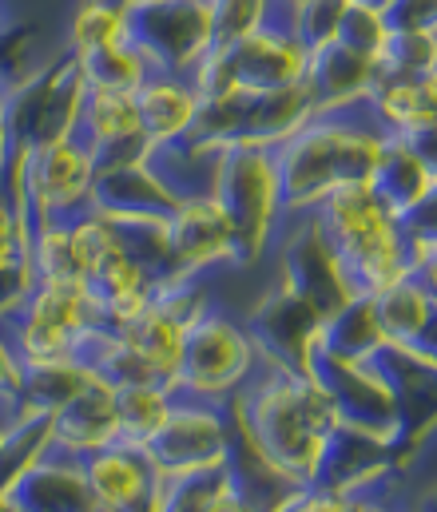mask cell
<instances>
[{
    "label": "cell",
    "instance_id": "33",
    "mask_svg": "<svg viewBox=\"0 0 437 512\" xmlns=\"http://www.w3.org/2000/svg\"><path fill=\"white\" fill-rule=\"evenodd\" d=\"M398 135L414 147V155L426 163V171L434 175V183H437V120L418 124V128H410V131H398Z\"/></svg>",
    "mask_w": 437,
    "mask_h": 512
},
{
    "label": "cell",
    "instance_id": "31",
    "mask_svg": "<svg viewBox=\"0 0 437 512\" xmlns=\"http://www.w3.org/2000/svg\"><path fill=\"white\" fill-rule=\"evenodd\" d=\"M279 16L275 0H219L215 4V20H219V40H235L267 20Z\"/></svg>",
    "mask_w": 437,
    "mask_h": 512
},
{
    "label": "cell",
    "instance_id": "8",
    "mask_svg": "<svg viewBox=\"0 0 437 512\" xmlns=\"http://www.w3.org/2000/svg\"><path fill=\"white\" fill-rule=\"evenodd\" d=\"M128 36L144 48L155 72L191 76L195 64L219 44V20L211 0H136L128 12Z\"/></svg>",
    "mask_w": 437,
    "mask_h": 512
},
{
    "label": "cell",
    "instance_id": "34",
    "mask_svg": "<svg viewBox=\"0 0 437 512\" xmlns=\"http://www.w3.org/2000/svg\"><path fill=\"white\" fill-rule=\"evenodd\" d=\"M410 354H418L422 362H430L437 370V310H434V318L426 322V330H422V338L410 346Z\"/></svg>",
    "mask_w": 437,
    "mask_h": 512
},
{
    "label": "cell",
    "instance_id": "1",
    "mask_svg": "<svg viewBox=\"0 0 437 512\" xmlns=\"http://www.w3.org/2000/svg\"><path fill=\"white\" fill-rule=\"evenodd\" d=\"M227 405L235 429L263 453V461L287 485H310L318 477L322 453L334 429L342 425L334 401L310 374L267 358Z\"/></svg>",
    "mask_w": 437,
    "mask_h": 512
},
{
    "label": "cell",
    "instance_id": "43",
    "mask_svg": "<svg viewBox=\"0 0 437 512\" xmlns=\"http://www.w3.org/2000/svg\"><path fill=\"white\" fill-rule=\"evenodd\" d=\"M211 4H219V0H211Z\"/></svg>",
    "mask_w": 437,
    "mask_h": 512
},
{
    "label": "cell",
    "instance_id": "2",
    "mask_svg": "<svg viewBox=\"0 0 437 512\" xmlns=\"http://www.w3.org/2000/svg\"><path fill=\"white\" fill-rule=\"evenodd\" d=\"M386 135L390 131L362 104V108H342V112H318L291 139H283L275 147V159H279L287 215L314 211L334 187L350 179H370Z\"/></svg>",
    "mask_w": 437,
    "mask_h": 512
},
{
    "label": "cell",
    "instance_id": "17",
    "mask_svg": "<svg viewBox=\"0 0 437 512\" xmlns=\"http://www.w3.org/2000/svg\"><path fill=\"white\" fill-rule=\"evenodd\" d=\"M92 203L116 223H159L179 207V195L151 171L147 159H132L96 171Z\"/></svg>",
    "mask_w": 437,
    "mask_h": 512
},
{
    "label": "cell",
    "instance_id": "37",
    "mask_svg": "<svg viewBox=\"0 0 437 512\" xmlns=\"http://www.w3.org/2000/svg\"><path fill=\"white\" fill-rule=\"evenodd\" d=\"M8 445H12V425L0 417V461L8 457Z\"/></svg>",
    "mask_w": 437,
    "mask_h": 512
},
{
    "label": "cell",
    "instance_id": "23",
    "mask_svg": "<svg viewBox=\"0 0 437 512\" xmlns=\"http://www.w3.org/2000/svg\"><path fill=\"white\" fill-rule=\"evenodd\" d=\"M92 366L84 358H52V362H24L20 382V409L28 421L52 417L60 405H68L84 385L92 382Z\"/></svg>",
    "mask_w": 437,
    "mask_h": 512
},
{
    "label": "cell",
    "instance_id": "28",
    "mask_svg": "<svg viewBox=\"0 0 437 512\" xmlns=\"http://www.w3.org/2000/svg\"><path fill=\"white\" fill-rule=\"evenodd\" d=\"M116 40H128V12L96 4V0H80L72 28H68V52H92Z\"/></svg>",
    "mask_w": 437,
    "mask_h": 512
},
{
    "label": "cell",
    "instance_id": "40",
    "mask_svg": "<svg viewBox=\"0 0 437 512\" xmlns=\"http://www.w3.org/2000/svg\"><path fill=\"white\" fill-rule=\"evenodd\" d=\"M96 4H108V8H120V12H132L136 0H96Z\"/></svg>",
    "mask_w": 437,
    "mask_h": 512
},
{
    "label": "cell",
    "instance_id": "15",
    "mask_svg": "<svg viewBox=\"0 0 437 512\" xmlns=\"http://www.w3.org/2000/svg\"><path fill=\"white\" fill-rule=\"evenodd\" d=\"M76 135L92 147L100 167L147 159L144 116H140V96L136 92L88 84V100H84V116H80Z\"/></svg>",
    "mask_w": 437,
    "mask_h": 512
},
{
    "label": "cell",
    "instance_id": "21",
    "mask_svg": "<svg viewBox=\"0 0 437 512\" xmlns=\"http://www.w3.org/2000/svg\"><path fill=\"white\" fill-rule=\"evenodd\" d=\"M247 485L231 461L191 469L179 477H159L155 509H247Z\"/></svg>",
    "mask_w": 437,
    "mask_h": 512
},
{
    "label": "cell",
    "instance_id": "6",
    "mask_svg": "<svg viewBox=\"0 0 437 512\" xmlns=\"http://www.w3.org/2000/svg\"><path fill=\"white\" fill-rule=\"evenodd\" d=\"M259 362H263V354H259L247 322H235V318H227V314L207 306L187 326L183 366H179V393L231 401L243 385L251 382Z\"/></svg>",
    "mask_w": 437,
    "mask_h": 512
},
{
    "label": "cell",
    "instance_id": "27",
    "mask_svg": "<svg viewBox=\"0 0 437 512\" xmlns=\"http://www.w3.org/2000/svg\"><path fill=\"white\" fill-rule=\"evenodd\" d=\"M437 68V32L390 28L386 48L378 52V72L386 76H426Z\"/></svg>",
    "mask_w": 437,
    "mask_h": 512
},
{
    "label": "cell",
    "instance_id": "3",
    "mask_svg": "<svg viewBox=\"0 0 437 512\" xmlns=\"http://www.w3.org/2000/svg\"><path fill=\"white\" fill-rule=\"evenodd\" d=\"M342 262L354 294H378L390 282L414 274V247L406 219L394 215L370 179H350L334 187L314 211H310Z\"/></svg>",
    "mask_w": 437,
    "mask_h": 512
},
{
    "label": "cell",
    "instance_id": "42",
    "mask_svg": "<svg viewBox=\"0 0 437 512\" xmlns=\"http://www.w3.org/2000/svg\"><path fill=\"white\" fill-rule=\"evenodd\" d=\"M426 505H430V509H437V489L430 493V497H426Z\"/></svg>",
    "mask_w": 437,
    "mask_h": 512
},
{
    "label": "cell",
    "instance_id": "26",
    "mask_svg": "<svg viewBox=\"0 0 437 512\" xmlns=\"http://www.w3.org/2000/svg\"><path fill=\"white\" fill-rule=\"evenodd\" d=\"M175 393L179 389H167V385H128V389H120V437L147 445V437L171 413Z\"/></svg>",
    "mask_w": 437,
    "mask_h": 512
},
{
    "label": "cell",
    "instance_id": "39",
    "mask_svg": "<svg viewBox=\"0 0 437 512\" xmlns=\"http://www.w3.org/2000/svg\"><path fill=\"white\" fill-rule=\"evenodd\" d=\"M354 4H366V8H378V12H390L394 0H354Z\"/></svg>",
    "mask_w": 437,
    "mask_h": 512
},
{
    "label": "cell",
    "instance_id": "16",
    "mask_svg": "<svg viewBox=\"0 0 437 512\" xmlns=\"http://www.w3.org/2000/svg\"><path fill=\"white\" fill-rule=\"evenodd\" d=\"M84 477L92 489L96 509H155L159 493V469L136 441H112L84 457Z\"/></svg>",
    "mask_w": 437,
    "mask_h": 512
},
{
    "label": "cell",
    "instance_id": "30",
    "mask_svg": "<svg viewBox=\"0 0 437 512\" xmlns=\"http://www.w3.org/2000/svg\"><path fill=\"white\" fill-rule=\"evenodd\" d=\"M346 4L350 0H310V4L294 8L291 16H279V20L291 24L306 48H318V44H326V40L338 36V20H342Z\"/></svg>",
    "mask_w": 437,
    "mask_h": 512
},
{
    "label": "cell",
    "instance_id": "10",
    "mask_svg": "<svg viewBox=\"0 0 437 512\" xmlns=\"http://www.w3.org/2000/svg\"><path fill=\"white\" fill-rule=\"evenodd\" d=\"M96 155L80 135L52 139L28 151L24 167V191H28V215L32 231L56 219H72L84 207H92L96 195Z\"/></svg>",
    "mask_w": 437,
    "mask_h": 512
},
{
    "label": "cell",
    "instance_id": "36",
    "mask_svg": "<svg viewBox=\"0 0 437 512\" xmlns=\"http://www.w3.org/2000/svg\"><path fill=\"white\" fill-rule=\"evenodd\" d=\"M12 92H16V80L0 72V124H8V112H12Z\"/></svg>",
    "mask_w": 437,
    "mask_h": 512
},
{
    "label": "cell",
    "instance_id": "13",
    "mask_svg": "<svg viewBox=\"0 0 437 512\" xmlns=\"http://www.w3.org/2000/svg\"><path fill=\"white\" fill-rule=\"evenodd\" d=\"M322 314L287 286L271 290L251 314H247V330L259 346V354L267 362H279V366H291L306 374V362L318 346V334H322Z\"/></svg>",
    "mask_w": 437,
    "mask_h": 512
},
{
    "label": "cell",
    "instance_id": "35",
    "mask_svg": "<svg viewBox=\"0 0 437 512\" xmlns=\"http://www.w3.org/2000/svg\"><path fill=\"white\" fill-rule=\"evenodd\" d=\"M414 274L426 282V290L434 294V302H437V251H430L426 258H418V266H414Z\"/></svg>",
    "mask_w": 437,
    "mask_h": 512
},
{
    "label": "cell",
    "instance_id": "24",
    "mask_svg": "<svg viewBox=\"0 0 437 512\" xmlns=\"http://www.w3.org/2000/svg\"><path fill=\"white\" fill-rule=\"evenodd\" d=\"M120 334L144 354L147 366H151L163 382L171 385V389H179L183 342H187V326H183L179 318H171L167 310H159V306L151 302V310H147L144 318H136L132 326H124Z\"/></svg>",
    "mask_w": 437,
    "mask_h": 512
},
{
    "label": "cell",
    "instance_id": "32",
    "mask_svg": "<svg viewBox=\"0 0 437 512\" xmlns=\"http://www.w3.org/2000/svg\"><path fill=\"white\" fill-rule=\"evenodd\" d=\"M390 28H410V32H437V0H394L386 12Z\"/></svg>",
    "mask_w": 437,
    "mask_h": 512
},
{
    "label": "cell",
    "instance_id": "22",
    "mask_svg": "<svg viewBox=\"0 0 437 512\" xmlns=\"http://www.w3.org/2000/svg\"><path fill=\"white\" fill-rule=\"evenodd\" d=\"M366 298L374 302V314H378V326H382L386 342L390 346H402V350H410L422 338L426 322L434 318L437 310L434 294L426 290V282L418 274H406V278H398L386 290L366 294Z\"/></svg>",
    "mask_w": 437,
    "mask_h": 512
},
{
    "label": "cell",
    "instance_id": "41",
    "mask_svg": "<svg viewBox=\"0 0 437 512\" xmlns=\"http://www.w3.org/2000/svg\"><path fill=\"white\" fill-rule=\"evenodd\" d=\"M8 139H12V131H8V124H0V159H4V151H8Z\"/></svg>",
    "mask_w": 437,
    "mask_h": 512
},
{
    "label": "cell",
    "instance_id": "19",
    "mask_svg": "<svg viewBox=\"0 0 437 512\" xmlns=\"http://www.w3.org/2000/svg\"><path fill=\"white\" fill-rule=\"evenodd\" d=\"M370 187L378 191V199L394 215L406 219L410 211H418L430 199V191H434L437 183L434 175L426 171V163L414 155V147L398 131H390L386 143H382V151H378V163L370 171Z\"/></svg>",
    "mask_w": 437,
    "mask_h": 512
},
{
    "label": "cell",
    "instance_id": "14",
    "mask_svg": "<svg viewBox=\"0 0 437 512\" xmlns=\"http://www.w3.org/2000/svg\"><path fill=\"white\" fill-rule=\"evenodd\" d=\"M112 441H120V389L104 374H92V382L48 417L44 449L84 461Z\"/></svg>",
    "mask_w": 437,
    "mask_h": 512
},
{
    "label": "cell",
    "instance_id": "18",
    "mask_svg": "<svg viewBox=\"0 0 437 512\" xmlns=\"http://www.w3.org/2000/svg\"><path fill=\"white\" fill-rule=\"evenodd\" d=\"M378 80V60L354 52L342 40H326L310 48L306 64V88L314 92L318 112H342V108H362L374 92Z\"/></svg>",
    "mask_w": 437,
    "mask_h": 512
},
{
    "label": "cell",
    "instance_id": "7",
    "mask_svg": "<svg viewBox=\"0 0 437 512\" xmlns=\"http://www.w3.org/2000/svg\"><path fill=\"white\" fill-rule=\"evenodd\" d=\"M147 457L155 461L159 477H179L191 469L223 465L235 449V417L227 401L175 393L171 413L147 437Z\"/></svg>",
    "mask_w": 437,
    "mask_h": 512
},
{
    "label": "cell",
    "instance_id": "29",
    "mask_svg": "<svg viewBox=\"0 0 437 512\" xmlns=\"http://www.w3.org/2000/svg\"><path fill=\"white\" fill-rule=\"evenodd\" d=\"M334 40H342V44H350L354 52L378 60V52H382L386 40H390V20H386V12L350 0L346 12H342V20H338V36H334Z\"/></svg>",
    "mask_w": 437,
    "mask_h": 512
},
{
    "label": "cell",
    "instance_id": "38",
    "mask_svg": "<svg viewBox=\"0 0 437 512\" xmlns=\"http://www.w3.org/2000/svg\"><path fill=\"white\" fill-rule=\"evenodd\" d=\"M279 4V16H291L294 8H302V4H310V0H275Z\"/></svg>",
    "mask_w": 437,
    "mask_h": 512
},
{
    "label": "cell",
    "instance_id": "5",
    "mask_svg": "<svg viewBox=\"0 0 437 512\" xmlns=\"http://www.w3.org/2000/svg\"><path fill=\"white\" fill-rule=\"evenodd\" d=\"M306 64H310V48L298 40L287 20H267L235 40H219L187 76L195 84V92L207 96H223L231 88H287L306 80Z\"/></svg>",
    "mask_w": 437,
    "mask_h": 512
},
{
    "label": "cell",
    "instance_id": "25",
    "mask_svg": "<svg viewBox=\"0 0 437 512\" xmlns=\"http://www.w3.org/2000/svg\"><path fill=\"white\" fill-rule=\"evenodd\" d=\"M88 76V84L96 88H124V92H140L147 80L155 76L151 60L144 56V48L128 36V40H116V44H104V48H92V52H72Z\"/></svg>",
    "mask_w": 437,
    "mask_h": 512
},
{
    "label": "cell",
    "instance_id": "12",
    "mask_svg": "<svg viewBox=\"0 0 437 512\" xmlns=\"http://www.w3.org/2000/svg\"><path fill=\"white\" fill-rule=\"evenodd\" d=\"M215 266H235V223L215 195H187L167 215L163 278H203Z\"/></svg>",
    "mask_w": 437,
    "mask_h": 512
},
{
    "label": "cell",
    "instance_id": "20",
    "mask_svg": "<svg viewBox=\"0 0 437 512\" xmlns=\"http://www.w3.org/2000/svg\"><path fill=\"white\" fill-rule=\"evenodd\" d=\"M136 96H140L147 151L159 147V143H171V139L191 135L195 116H199V92H195V84L187 76L155 72Z\"/></svg>",
    "mask_w": 437,
    "mask_h": 512
},
{
    "label": "cell",
    "instance_id": "44",
    "mask_svg": "<svg viewBox=\"0 0 437 512\" xmlns=\"http://www.w3.org/2000/svg\"><path fill=\"white\" fill-rule=\"evenodd\" d=\"M0 24H4V20H0Z\"/></svg>",
    "mask_w": 437,
    "mask_h": 512
},
{
    "label": "cell",
    "instance_id": "4",
    "mask_svg": "<svg viewBox=\"0 0 437 512\" xmlns=\"http://www.w3.org/2000/svg\"><path fill=\"white\" fill-rule=\"evenodd\" d=\"M211 195L235 223V266H255L279 243L287 207L275 147L263 143H231L219 151Z\"/></svg>",
    "mask_w": 437,
    "mask_h": 512
},
{
    "label": "cell",
    "instance_id": "11",
    "mask_svg": "<svg viewBox=\"0 0 437 512\" xmlns=\"http://www.w3.org/2000/svg\"><path fill=\"white\" fill-rule=\"evenodd\" d=\"M291 227L279 231V286H287L294 294H302L322 318H334L338 310H346L354 298V286L342 270V262L334 255V247L326 243L318 219L306 215H287Z\"/></svg>",
    "mask_w": 437,
    "mask_h": 512
},
{
    "label": "cell",
    "instance_id": "9",
    "mask_svg": "<svg viewBox=\"0 0 437 512\" xmlns=\"http://www.w3.org/2000/svg\"><path fill=\"white\" fill-rule=\"evenodd\" d=\"M84 100H88V76H84L80 60L68 52L56 68H40L28 80H16L8 131L24 147L68 139L80 128Z\"/></svg>",
    "mask_w": 437,
    "mask_h": 512
}]
</instances>
